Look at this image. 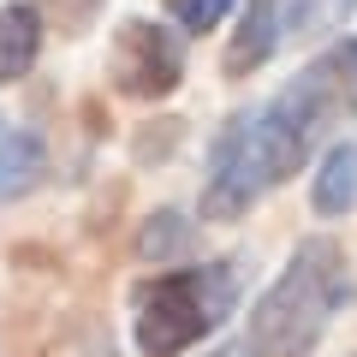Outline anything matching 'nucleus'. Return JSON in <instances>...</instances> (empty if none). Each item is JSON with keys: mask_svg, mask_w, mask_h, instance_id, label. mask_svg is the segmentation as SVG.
<instances>
[{"mask_svg": "<svg viewBox=\"0 0 357 357\" xmlns=\"http://www.w3.org/2000/svg\"><path fill=\"white\" fill-rule=\"evenodd\" d=\"M345 304H351L345 244L328 238V232L298 238V250L286 256V268L274 274V286L256 298L244 340L256 345V357H310Z\"/></svg>", "mask_w": 357, "mask_h": 357, "instance_id": "obj_1", "label": "nucleus"}, {"mask_svg": "<svg viewBox=\"0 0 357 357\" xmlns=\"http://www.w3.org/2000/svg\"><path fill=\"white\" fill-rule=\"evenodd\" d=\"M250 114H256V137H262L268 173H274V185H286L292 173L310 167L316 143L357 114V36H340L333 48H321L292 84L274 89Z\"/></svg>", "mask_w": 357, "mask_h": 357, "instance_id": "obj_2", "label": "nucleus"}, {"mask_svg": "<svg viewBox=\"0 0 357 357\" xmlns=\"http://www.w3.org/2000/svg\"><path fill=\"white\" fill-rule=\"evenodd\" d=\"M244 298V262L238 256H215V262H185L173 274H155L137 292V316H131V340L143 357H185L227 328L238 316Z\"/></svg>", "mask_w": 357, "mask_h": 357, "instance_id": "obj_3", "label": "nucleus"}, {"mask_svg": "<svg viewBox=\"0 0 357 357\" xmlns=\"http://www.w3.org/2000/svg\"><path fill=\"white\" fill-rule=\"evenodd\" d=\"M274 191V173H268L262 137H256V114L238 107L227 114V126L208 143V167H203V220H244L262 197Z\"/></svg>", "mask_w": 357, "mask_h": 357, "instance_id": "obj_4", "label": "nucleus"}, {"mask_svg": "<svg viewBox=\"0 0 357 357\" xmlns=\"http://www.w3.org/2000/svg\"><path fill=\"white\" fill-rule=\"evenodd\" d=\"M107 77L131 102L173 96L185 84V42H178V30L149 24V18H126L114 30V48H107Z\"/></svg>", "mask_w": 357, "mask_h": 357, "instance_id": "obj_5", "label": "nucleus"}, {"mask_svg": "<svg viewBox=\"0 0 357 357\" xmlns=\"http://www.w3.org/2000/svg\"><path fill=\"white\" fill-rule=\"evenodd\" d=\"M280 48H286V0H244L238 6V30H232L227 54H220V72L227 77H250V72H262Z\"/></svg>", "mask_w": 357, "mask_h": 357, "instance_id": "obj_6", "label": "nucleus"}, {"mask_svg": "<svg viewBox=\"0 0 357 357\" xmlns=\"http://www.w3.org/2000/svg\"><path fill=\"white\" fill-rule=\"evenodd\" d=\"M48 178V143L24 126H6L0 114V203H18Z\"/></svg>", "mask_w": 357, "mask_h": 357, "instance_id": "obj_7", "label": "nucleus"}, {"mask_svg": "<svg viewBox=\"0 0 357 357\" xmlns=\"http://www.w3.org/2000/svg\"><path fill=\"white\" fill-rule=\"evenodd\" d=\"M42 30L48 24H42V13L30 6V0H6V6H0V89L36 72Z\"/></svg>", "mask_w": 357, "mask_h": 357, "instance_id": "obj_8", "label": "nucleus"}, {"mask_svg": "<svg viewBox=\"0 0 357 357\" xmlns=\"http://www.w3.org/2000/svg\"><path fill=\"white\" fill-rule=\"evenodd\" d=\"M310 208H316L321 220H345L357 208V143L351 137L328 143L316 178H310Z\"/></svg>", "mask_w": 357, "mask_h": 357, "instance_id": "obj_9", "label": "nucleus"}, {"mask_svg": "<svg viewBox=\"0 0 357 357\" xmlns=\"http://www.w3.org/2000/svg\"><path fill=\"white\" fill-rule=\"evenodd\" d=\"M191 244H197V220H185L178 208H161V215H149L143 232H137V262H155V268L185 262Z\"/></svg>", "mask_w": 357, "mask_h": 357, "instance_id": "obj_10", "label": "nucleus"}, {"mask_svg": "<svg viewBox=\"0 0 357 357\" xmlns=\"http://www.w3.org/2000/svg\"><path fill=\"white\" fill-rule=\"evenodd\" d=\"M357 18V0H286V42H321Z\"/></svg>", "mask_w": 357, "mask_h": 357, "instance_id": "obj_11", "label": "nucleus"}, {"mask_svg": "<svg viewBox=\"0 0 357 357\" xmlns=\"http://www.w3.org/2000/svg\"><path fill=\"white\" fill-rule=\"evenodd\" d=\"M238 0H167V18L178 24V36H203V30H220L227 13Z\"/></svg>", "mask_w": 357, "mask_h": 357, "instance_id": "obj_12", "label": "nucleus"}, {"mask_svg": "<svg viewBox=\"0 0 357 357\" xmlns=\"http://www.w3.org/2000/svg\"><path fill=\"white\" fill-rule=\"evenodd\" d=\"M36 13H42V24H60L66 36H77V30H89L96 24V13H102V0H36Z\"/></svg>", "mask_w": 357, "mask_h": 357, "instance_id": "obj_13", "label": "nucleus"}, {"mask_svg": "<svg viewBox=\"0 0 357 357\" xmlns=\"http://www.w3.org/2000/svg\"><path fill=\"white\" fill-rule=\"evenodd\" d=\"M203 357H256V345L250 340H227V345H215V351H203Z\"/></svg>", "mask_w": 357, "mask_h": 357, "instance_id": "obj_14", "label": "nucleus"}, {"mask_svg": "<svg viewBox=\"0 0 357 357\" xmlns=\"http://www.w3.org/2000/svg\"><path fill=\"white\" fill-rule=\"evenodd\" d=\"M351 357H357V351H351Z\"/></svg>", "mask_w": 357, "mask_h": 357, "instance_id": "obj_15", "label": "nucleus"}]
</instances>
